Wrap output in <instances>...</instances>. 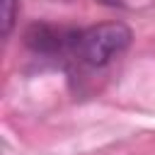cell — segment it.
<instances>
[{"label": "cell", "instance_id": "cell-3", "mask_svg": "<svg viewBox=\"0 0 155 155\" xmlns=\"http://www.w3.org/2000/svg\"><path fill=\"white\" fill-rule=\"evenodd\" d=\"M2 15H0V27H2V36L7 39L12 27H15V17H17V0H0Z\"/></svg>", "mask_w": 155, "mask_h": 155}, {"label": "cell", "instance_id": "cell-1", "mask_svg": "<svg viewBox=\"0 0 155 155\" xmlns=\"http://www.w3.org/2000/svg\"><path fill=\"white\" fill-rule=\"evenodd\" d=\"M133 34L124 22H104L75 34L73 51L80 56L82 63L92 68L109 65L119 53H124L131 44Z\"/></svg>", "mask_w": 155, "mask_h": 155}, {"label": "cell", "instance_id": "cell-2", "mask_svg": "<svg viewBox=\"0 0 155 155\" xmlns=\"http://www.w3.org/2000/svg\"><path fill=\"white\" fill-rule=\"evenodd\" d=\"M75 34L78 31H63V29H56L46 22H34L27 31H24V44L34 51V53H58L63 48H73L75 44Z\"/></svg>", "mask_w": 155, "mask_h": 155}]
</instances>
